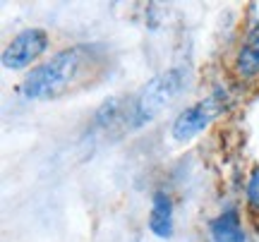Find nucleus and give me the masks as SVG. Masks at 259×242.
I'll list each match as a JSON object with an SVG mask.
<instances>
[{
	"label": "nucleus",
	"mask_w": 259,
	"mask_h": 242,
	"mask_svg": "<svg viewBox=\"0 0 259 242\" xmlns=\"http://www.w3.org/2000/svg\"><path fill=\"white\" fill-rule=\"evenodd\" d=\"M226 108V96L221 91L211 93L209 99L190 106L187 111H183L173 122V139L176 141H190L197 137L199 132H204L211 125Z\"/></svg>",
	"instance_id": "7ed1b4c3"
},
{
	"label": "nucleus",
	"mask_w": 259,
	"mask_h": 242,
	"mask_svg": "<svg viewBox=\"0 0 259 242\" xmlns=\"http://www.w3.org/2000/svg\"><path fill=\"white\" fill-rule=\"evenodd\" d=\"M48 48V34L44 29H24L12 38L3 51V67L5 70H24Z\"/></svg>",
	"instance_id": "20e7f679"
},
{
	"label": "nucleus",
	"mask_w": 259,
	"mask_h": 242,
	"mask_svg": "<svg viewBox=\"0 0 259 242\" xmlns=\"http://www.w3.org/2000/svg\"><path fill=\"white\" fill-rule=\"evenodd\" d=\"M185 84L187 75L183 67H170L166 72L156 75L154 79H149L147 86L137 96L135 106H132V115H130L132 125L142 127L149 120H154L163 108H168V103H173L180 93L185 91Z\"/></svg>",
	"instance_id": "f03ea898"
},
{
	"label": "nucleus",
	"mask_w": 259,
	"mask_h": 242,
	"mask_svg": "<svg viewBox=\"0 0 259 242\" xmlns=\"http://www.w3.org/2000/svg\"><path fill=\"white\" fill-rule=\"evenodd\" d=\"M149 228L158 237L173 235V204L166 192H156L151 199V214H149Z\"/></svg>",
	"instance_id": "39448f33"
},
{
	"label": "nucleus",
	"mask_w": 259,
	"mask_h": 242,
	"mask_svg": "<svg viewBox=\"0 0 259 242\" xmlns=\"http://www.w3.org/2000/svg\"><path fill=\"white\" fill-rule=\"evenodd\" d=\"M211 237L216 242H245V233L240 225V216L235 209L223 211L211 223Z\"/></svg>",
	"instance_id": "423d86ee"
},
{
	"label": "nucleus",
	"mask_w": 259,
	"mask_h": 242,
	"mask_svg": "<svg viewBox=\"0 0 259 242\" xmlns=\"http://www.w3.org/2000/svg\"><path fill=\"white\" fill-rule=\"evenodd\" d=\"M247 199L252 206H259V168H254L247 182Z\"/></svg>",
	"instance_id": "6e6552de"
},
{
	"label": "nucleus",
	"mask_w": 259,
	"mask_h": 242,
	"mask_svg": "<svg viewBox=\"0 0 259 242\" xmlns=\"http://www.w3.org/2000/svg\"><path fill=\"white\" fill-rule=\"evenodd\" d=\"M96 63H99V53L92 46L65 48L48 63L34 67L29 72L22 91L27 99H34V101L58 99L79 82H84V77L96 67Z\"/></svg>",
	"instance_id": "f257e3e1"
},
{
	"label": "nucleus",
	"mask_w": 259,
	"mask_h": 242,
	"mask_svg": "<svg viewBox=\"0 0 259 242\" xmlns=\"http://www.w3.org/2000/svg\"><path fill=\"white\" fill-rule=\"evenodd\" d=\"M238 72L242 77H252L259 72V29L250 36L247 46L238 53Z\"/></svg>",
	"instance_id": "0eeeda50"
}]
</instances>
